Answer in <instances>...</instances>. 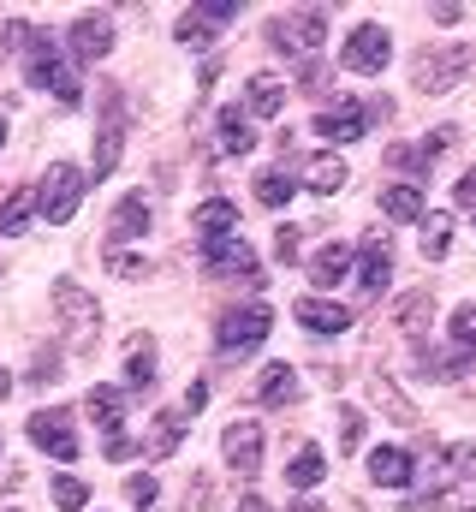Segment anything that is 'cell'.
Listing matches in <instances>:
<instances>
[{"label":"cell","instance_id":"obj_38","mask_svg":"<svg viewBox=\"0 0 476 512\" xmlns=\"http://www.w3.org/2000/svg\"><path fill=\"white\" fill-rule=\"evenodd\" d=\"M125 495H131V507L137 512H161V483H155V477H131Z\"/></svg>","mask_w":476,"mask_h":512},{"label":"cell","instance_id":"obj_49","mask_svg":"<svg viewBox=\"0 0 476 512\" xmlns=\"http://www.w3.org/2000/svg\"><path fill=\"white\" fill-rule=\"evenodd\" d=\"M6 393H12V376H6V370H0V399H6Z\"/></svg>","mask_w":476,"mask_h":512},{"label":"cell","instance_id":"obj_29","mask_svg":"<svg viewBox=\"0 0 476 512\" xmlns=\"http://www.w3.org/2000/svg\"><path fill=\"white\" fill-rule=\"evenodd\" d=\"M221 149H227V155H250V149H256L250 114H238V108H221Z\"/></svg>","mask_w":476,"mask_h":512},{"label":"cell","instance_id":"obj_2","mask_svg":"<svg viewBox=\"0 0 476 512\" xmlns=\"http://www.w3.org/2000/svg\"><path fill=\"white\" fill-rule=\"evenodd\" d=\"M268 328H274V310H268L262 298H244L238 310L221 316V328H215V352H221V358H250V352L268 340Z\"/></svg>","mask_w":476,"mask_h":512},{"label":"cell","instance_id":"obj_3","mask_svg":"<svg viewBox=\"0 0 476 512\" xmlns=\"http://www.w3.org/2000/svg\"><path fill=\"white\" fill-rule=\"evenodd\" d=\"M393 114V102L381 96V102H357V96H334V108H322L316 114V137H328V143H357L363 131L375 126V120H387Z\"/></svg>","mask_w":476,"mask_h":512},{"label":"cell","instance_id":"obj_34","mask_svg":"<svg viewBox=\"0 0 476 512\" xmlns=\"http://www.w3.org/2000/svg\"><path fill=\"white\" fill-rule=\"evenodd\" d=\"M286 197H292V179L286 173H262L256 179V203L262 209H286Z\"/></svg>","mask_w":476,"mask_h":512},{"label":"cell","instance_id":"obj_8","mask_svg":"<svg viewBox=\"0 0 476 512\" xmlns=\"http://www.w3.org/2000/svg\"><path fill=\"white\" fill-rule=\"evenodd\" d=\"M471 60H476V48H459V42H453V48H429V54L417 60V72H411V78H417V90L441 96V90H453V84L471 72Z\"/></svg>","mask_w":476,"mask_h":512},{"label":"cell","instance_id":"obj_12","mask_svg":"<svg viewBox=\"0 0 476 512\" xmlns=\"http://www.w3.org/2000/svg\"><path fill=\"white\" fill-rule=\"evenodd\" d=\"M119 155H125V108H119V96H108V108H102V137H96V161H90V173L96 179H108L119 167Z\"/></svg>","mask_w":476,"mask_h":512},{"label":"cell","instance_id":"obj_21","mask_svg":"<svg viewBox=\"0 0 476 512\" xmlns=\"http://www.w3.org/2000/svg\"><path fill=\"white\" fill-rule=\"evenodd\" d=\"M36 215H42V203H36V191H12V197L0 203V239H24Z\"/></svg>","mask_w":476,"mask_h":512},{"label":"cell","instance_id":"obj_7","mask_svg":"<svg viewBox=\"0 0 476 512\" xmlns=\"http://www.w3.org/2000/svg\"><path fill=\"white\" fill-rule=\"evenodd\" d=\"M90 417H96V429H102V447H108V459H131L137 453V441L125 435V393L119 387H90Z\"/></svg>","mask_w":476,"mask_h":512},{"label":"cell","instance_id":"obj_46","mask_svg":"<svg viewBox=\"0 0 476 512\" xmlns=\"http://www.w3.org/2000/svg\"><path fill=\"white\" fill-rule=\"evenodd\" d=\"M203 405H209V387L191 382V387H185V411H203Z\"/></svg>","mask_w":476,"mask_h":512},{"label":"cell","instance_id":"obj_47","mask_svg":"<svg viewBox=\"0 0 476 512\" xmlns=\"http://www.w3.org/2000/svg\"><path fill=\"white\" fill-rule=\"evenodd\" d=\"M459 203L476 215V173H465V179H459Z\"/></svg>","mask_w":476,"mask_h":512},{"label":"cell","instance_id":"obj_10","mask_svg":"<svg viewBox=\"0 0 476 512\" xmlns=\"http://www.w3.org/2000/svg\"><path fill=\"white\" fill-rule=\"evenodd\" d=\"M30 441L48 453V459H78V435H72V411H36L30 417Z\"/></svg>","mask_w":476,"mask_h":512},{"label":"cell","instance_id":"obj_14","mask_svg":"<svg viewBox=\"0 0 476 512\" xmlns=\"http://www.w3.org/2000/svg\"><path fill=\"white\" fill-rule=\"evenodd\" d=\"M66 42H72V60H84V66H90V60H102V54L114 48V24H108V18H96V12H90V18H72Z\"/></svg>","mask_w":476,"mask_h":512},{"label":"cell","instance_id":"obj_26","mask_svg":"<svg viewBox=\"0 0 476 512\" xmlns=\"http://www.w3.org/2000/svg\"><path fill=\"white\" fill-rule=\"evenodd\" d=\"M304 185H310L316 197H334V191L346 185V161H340V155H316V161L304 167Z\"/></svg>","mask_w":476,"mask_h":512},{"label":"cell","instance_id":"obj_50","mask_svg":"<svg viewBox=\"0 0 476 512\" xmlns=\"http://www.w3.org/2000/svg\"><path fill=\"white\" fill-rule=\"evenodd\" d=\"M298 512H322V507H316V501H304V507H298Z\"/></svg>","mask_w":476,"mask_h":512},{"label":"cell","instance_id":"obj_43","mask_svg":"<svg viewBox=\"0 0 476 512\" xmlns=\"http://www.w3.org/2000/svg\"><path fill=\"white\" fill-rule=\"evenodd\" d=\"M197 12H203V18H209L215 30H221V24H233V18H238V0H203Z\"/></svg>","mask_w":476,"mask_h":512},{"label":"cell","instance_id":"obj_22","mask_svg":"<svg viewBox=\"0 0 476 512\" xmlns=\"http://www.w3.org/2000/svg\"><path fill=\"white\" fill-rule=\"evenodd\" d=\"M298 399V370L292 364H268L256 376V405H292Z\"/></svg>","mask_w":476,"mask_h":512},{"label":"cell","instance_id":"obj_40","mask_svg":"<svg viewBox=\"0 0 476 512\" xmlns=\"http://www.w3.org/2000/svg\"><path fill=\"white\" fill-rule=\"evenodd\" d=\"M453 346H471L476 352V304H459L453 310Z\"/></svg>","mask_w":476,"mask_h":512},{"label":"cell","instance_id":"obj_51","mask_svg":"<svg viewBox=\"0 0 476 512\" xmlns=\"http://www.w3.org/2000/svg\"><path fill=\"white\" fill-rule=\"evenodd\" d=\"M0 143H6V120H0Z\"/></svg>","mask_w":476,"mask_h":512},{"label":"cell","instance_id":"obj_41","mask_svg":"<svg viewBox=\"0 0 476 512\" xmlns=\"http://www.w3.org/2000/svg\"><path fill=\"white\" fill-rule=\"evenodd\" d=\"M447 465H453V477H459V483H476V441L453 447V453H447Z\"/></svg>","mask_w":476,"mask_h":512},{"label":"cell","instance_id":"obj_23","mask_svg":"<svg viewBox=\"0 0 476 512\" xmlns=\"http://www.w3.org/2000/svg\"><path fill=\"white\" fill-rule=\"evenodd\" d=\"M149 233V203H143V191H131V197H119L114 209V251L125 239H143Z\"/></svg>","mask_w":476,"mask_h":512},{"label":"cell","instance_id":"obj_35","mask_svg":"<svg viewBox=\"0 0 476 512\" xmlns=\"http://www.w3.org/2000/svg\"><path fill=\"white\" fill-rule=\"evenodd\" d=\"M60 364H66V358H60L54 346H36V358H30V376H24V382H30V387H48L54 376H60Z\"/></svg>","mask_w":476,"mask_h":512},{"label":"cell","instance_id":"obj_33","mask_svg":"<svg viewBox=\"0 0 476 512\" xmlns=\"http://www.w3.org/2000/svg\"><path fill=\"white\" fill-rule=\"evenodd\" d=\"M173 36H179L185 48H209V36H215V24H209L203 12H185V18L173 24Z\"/></svg>","mask_w":476,"mask_h":512},{"label":"cell","instance_id":"obj_1","mask_svg":"<svg viewBox=\"0 0 476 512\" xmlns=\"http://www.w3.org/2000/svg\"><path fill=\"white\" fill-rule=\"evenodd\" d=\"M18 60H24V78H30L36 90H54V96H60V108H78V102H84V84H78V72H72V54H60V42H54L48 30H30Z\"/></svg>","mask_w":476,"mask_h":512},{"label":"cell","instance_id":"obj_4","mask_svg":"<svg viewBox=\"0 0 476 512\" xmlns=\"http://www.w3.org/2000/svg\"><path fill=\"white\" fill-rule=\"evenodd\" d=\"M54 310H60V322H66V346H78V352H96L102 310H96V298H90L78 280H54Z\"/></svg>","mask_w":476,"mask_h":512},{"label":"cell","instance_id":"obj_39","mask_svg":"<svg viewBox=\"0 0 476 512\" xmlns=\"http://www.w3.org/2000/svg\"><path fill=\"white\" fill-rule=\"evenodd\" d=\"M357 447H363V417L352 405H340V453H357Z\"/></svg>","mask_w":476,"mask_h":512},{"label":"cell","instance_id":"obj_18","mask_svg":"<svg viewBox=\"0 0 476 512\" xmlns=\"http://www.w3.org/2000/svg\"><path fill=\"white\" fill-rule=\"evenodd\" d=\"M298 322L310 328V334H346L352 328V310L346 304H328V298H298Z\"/></svg>","mask_w":476,"mask_h":512},{"label":"cell","instance_id":"obj_31","mask_svg":"<svg viewBox=\"0 0 476 512\" xmlns=\"http://www.w3.org/2000/svg\"><path fill=\"white\" fill-rule=\"evenodd\" d=\"M155 370H161V364H155V346H149V340H137V346L125 352V376H131V387H149V382H155Z\"/></svg>","mask_w":476,"mask_h":512},{"label":"cell","instance_id":"obj_48","mask_svg":"<svg viewBox=\"0 0 476 512\" xmlns=\"http://www.w3.org/2000/svg\"><path fill=\"white\" fill-rule=\"evenodd\" d=\"M238 512H268V501H256V495H244V501H238Z\"/></svg>","mask_w":476,"mask_h":512},{"label":"cell","instance_id":"obj_44","mask_svg":"<svg viewBox=\"0 0 476 512\" xmlns=\"http://www.w3.org/2000/svg\"><path fill=\"white\" fill-rule=\"evenodd\" d=\"M274 262H286V268L298 262V227H280L274 233Z\"/></svg>","mask_w":476,"mask_h":512},{"label":"cell","instance_id":"obj_16","mask_svg":"<svg viewBox=\"0 0 476 512\" xmlns=\"http://www.w3.org/2000/svg\"><path fill=\"white\" fill-rule=\"evenodd\" d=\"M393 280V251H387V233H369L363 239V262H357V286L363 292H381Z\"/></svg>","mask_w":476,"mask_h":512},{"label":"cell","instance_id":"obj_37","mask_svg":"<svg viewBox=\"0 0 476 512\" xmlns=\"http://www.w3.org/2000/svg\"><path fill=\"white\" fill-rule=\"evenodd\" d=\"M54 501L66 512H84L90 507V483H78V477H54Z\"/></svg>","mask_w":476,"mask_h":512},{"label":"cell","instance_id":"obj_30","mask_svg":"<svg viewBox=\"0 0 476 512\" xmlns=\"http://www.w3.org/2000/svg\"><path fill=\"white\" fill-rule=\"evenodd\" d=\"M387 161H393L399 173H411V179H429V173H435V149H429V143H399V149H387Z\"/></svg>","mask_w":476,"mask_h":512},{"label":"cell","instance_id":"obj_19","mask_svg":"<svg viewBox=\"0 0 476 512\" xmlns=\"http://www.w3.org/2000/svg\"><path fill=\"white\" fill-rule=\"evenodd\" d=\"M191 227H197L209 245H215V239H233V233H238V203H233V197H209V203L191 215Z\"/></svg>","mask_w":476,"mask_h":512},{"label":"cell","instance_id":"obj_9","mask_svg":"<svg viewBox=\"0 0 476 512\" xmlns=\"http://www.w3.org/2000/svg\"><path fill=\"white\" fill-rule=\"evenodd\" d=\"M387 48H393V36H387L381 24H357L352 36H346L340 66H346V72H357V78H375V72L387 66Z\"/></svg>","mask_w":476,"mask_h":512},{"label":"cell","instance_id":"obj_24","mask_svg":"<svg viewBox=\"0 0 476 512\" xmlns=\"http://www.w3.org/2000/svg\"><path fill=\"white\" fill-rule=\"evenodd\" d=\"M179 435H185V411H161L149 423V459H173L179 453Z\"/></svg>","mask_w":476,"mask_h":512},{"label":"cell","instance_id":"obj_15","mask_svg":"<svg viewBox=\"0 0 476 512\" xmlns=\"http://www.w3.org/2000/svg\"><path fill=\"white\" fill-rule=\"evenodd\" d=\"M393 328H399L405 340H423V334L435 328V292H405V298L393 304Z\"/></svg>","mask_w":476,"mask_h":512},{"label":"cell","instance_id":"obj_13","mask_svg":"<svg viewBox=\"0 0 476 512\" xmlns=\"http://www.w3.org/2000/svg\"><path fill=\"white\" fill-rule=\"evenodd\" d=\"M221 453H227V465H233L238 477H256V465H262V429L256 423H227L221 429Z\"/></svg>","mask_w":476,"mask_h":512},{"label":"cell","instance_id":"obj_6","mask_svg":"<svg viewBox=\"0 0 476 512\" xmlns=\"http://www.w3.org/2000/svg\"><path fill=\"white\" fill-rule=\"evenodd\" d=\"M36 203H42V215H48L54 227L72 221L78 203H84V173H78L72 161H54V167L42 173V185H36Z\"/></svg>","mask_w":476,"mask_h":512},{"label":"cell","instance_id":"obj_17","mask_svg":"<svg viewBox=\"0 0 476 512\" xmlns=\"http://www.w3.org/2000/svg\"><path fill=\"white\" fill-rule=\"evenodd\" d=\"M280 108H286V84H280L274 72H256V78L244 84V114H250V120H274Z\"/></svg>","mask_w":476,"mask_h":512},{"label":"cell","instance_id":"obj_28","mask_svg":"<svg viewBox=\"0 0 476 512\" xmlns=\"http://www.w3.org/2000/svg\"><path fill=\"white\" fill-rule=\"evenodd\" d=\"M417 251L429 256V262H441V256L453 251V215H447V209L423 215V245H417Z\"/></svg>","mask_w":476,"mask_h":512},{"label":"cell","instance_id":"obj_11","mask_svg":"<svg viewBox=\"0 0 476 512\" xmlns=\"http://www.w3.org/2000/svg\"><path fill=\"white\" fill-rule=\"evenodd\" d=\"M203 262H209V274H221V280H244V286H256V256L244 239H215V245H203Z\"/></svg>","mask_w":476,"mask_h":512},{"label":"cell","instance_id":"obj_27","mask_svg":"<svg viewBox=\"0 0 476 512\" xmlns=\"http://www.w3.org/2000/svg\"><path fill=\"white\" fill-rule=\"evenodd\" d=\"M381 209H387L393 221H417V227H423V215H429L417 185H387V191H381Z\"/></svg>","mask_w":476,"mask_h":512},{"label":"cell","instance_id":"obj_25","mask_svg":"<svg viewBox=\"0 0 476 512\" xmlns=\"http://www.w3.org/2000/svg\"><path fill=\"white\" fill-rule=\"evenodd\" d=\"M346 268H352V245H328V251L310 262V280H316V292L340 286V280H346Z\"/></svg>","mask_w":476,"mask_h":512},{"label":"cell","instance_id":"obj_42","mask_svg":"<svg viewBox=\"0 0 476 512\" xmlns=\"http://www.w3.org/2000/svg\"><path fill=\"white\" fill-rule=\"evenodd\" d=\"M108 268H114L119 280H143V274H149V262L131 256V251H108Z\"/></svg>","mask_w":476,"mask_h":512},{"label":"cell","instance_id":"obj_20","mask_svg":"<svg viewBox=\"0 0 476 512\" xmlns=\"http://www.w3.org/2000/svg\"><path fill=\"white\" fill-rule=\"evenodd\" d=\"M411 471H417V465H411V453H399V447H375V453H369V477H375L381 489H405Z\"/></svg>","mask_w":476,"mask_h":512},{"label":"cell","instance_id":"obj_32","mask_svg":"<svg viewBox=\"0 0 476 512\" xmlns=\"http://www.w3.org/2000/svg\"><path fill=\"white\" fill-rule=\"evenodd\" d=\"M286 483H292V489H316V483H322V447H304V453L292 459Z\"/></svg>","mask_w":476,"mask_h":512},{"label":"cell","instance_id":"obj_45","mask_svg":"<svg viewBox=\"0 0 476 512\" xmlns=\"http://www.w3.org/2000/svg\"><path fill=\"white\" fill-rule=\"evenodd\" d=\"M459 18H465V6H459V0H441V6H435V24H459Z\"/></svg>","mask_w":476,"mask_h":512},{"label":"cell","instance_id":"obj_36","mask_svg":"<svg viewBox=\"0 0 476 512\" xmlns=\"http://www.w3.org/2000/svg\"><path fill=\"white\" fill-rule=\"evenodd\" d=\"M375 405H381L393 423H417V405H411V399H399V393H393L387 382H375Z\"/></svg>","mask_w":476,"mask_h":512},{"label":"cell","instance_id":"obj_5","mask_svg":"<svg viewBox=\"0 0 476 512\" xmlns=\"http://www.w3.org/2000/svg\"><path fill=\"white\" fill-rule=\"evenodd\" d=\"M322 36H328V12L322 6H304V12H286L268 24V42L286 48L292 60H316L322 54Z\"/></svg>","mask_w":476,"mask_h":512}]
</instances>
